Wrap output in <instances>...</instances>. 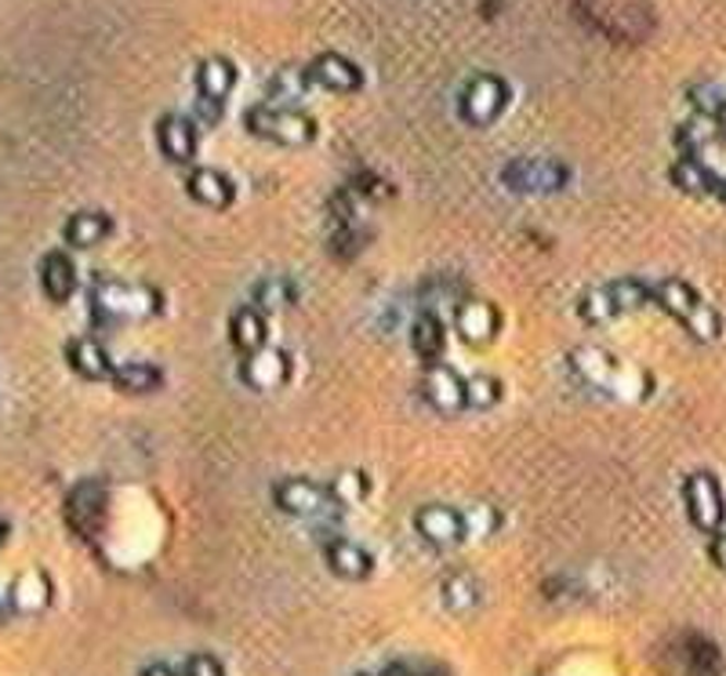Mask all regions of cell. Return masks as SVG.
<instances>
[{
  "instance_id": "28",
  "label": "cell",
  "mask_w": 726,
  "mask_h": 676,
  "mask_svg": "<svg viewBox=\"0 0 726 676\" xmlns=\"http://www.w3.org/2000/svg\"><path fill=\"white\" fill-rule=\"evenodd\" d=\"M294 299H298V291H294L288 277H266V280H258V288H255V306L262 313L288 310L294 306Z\"/></svg>"
},
{
  "instance_id": "19",
  "label": "cell",
  "mask_w": 726,
  "mask_h": 676,
  "mask_svg": "<svg viewBox=\"0 0 726 676\" xmlns=\"http://www.w3.org/2000/svg\"><path fill=\"white\" fill-rule=\"evenodd\" d=\"M186 189H189V197L203 208H230L236 197L233 178L222 175L219 167H192Z\"/></svg>"
},
{
  "instance_id": "14",
  "label": "cell",
  "mask_w": 726,
  "mask_h": 676,
  "mask_svg": "<svg viewBox=\"0 0 726 676\" xmlns=\"http://www.w3.org/2000/svg\"><path fill=\"white\" fill-rule=\"evenodd\" d=\"M422 393H425V400L433 404L436 411H444V415L465 408V378L450 364H444V360H436V364H425Z\"/></svg>"
},
{
  "instance_id": "8",
  "label": "cell",
  "mask_w": 726,
  "mask_h": 676,
  "mask_svg": "<svg viewBox=\"0 0 726 676\" xmlns=\"http://www.w3.org/2000/svg\"><path fill=\"white\" fill-rule=\"evenodd\" d=\"M272 502L280 505L288 516H327L338 510L331 483H316V480H280L272 488Z\"/></svg>"
},
{
  "instance_id": "10",
  "label": "cell",
  "mask_w": 726,
  "mask_h": 676,
  "mask_svg": "<svg viewBox=\"0 0 726 676\" xmlns=\"http://www.w3.org/2000/svg\"><path fill=\"white\" fill-rule=\"evenodd\" d=\"M66 521H70V527L84 543H95L98 527L106 521V488H102L98 480L77 483L70 491V499H66Z\"/></svg>"
},
{
  "instance_id": "33",
  "label": "cell",
  "mask_w": 726,
  "mask_h": 676,
  "mask_svg": "<svg viewBox=\"0 0 726 676\" xmlns=\"http://www.w3.org/2000/svg\"><path fill=\"white\" fill-rule=\"evenodd\" d=\"M709 553H712V560H716V568L726 571V535H716V538H712V549H709Z\"/></svg>"
},
{
  "instance_id": "23",
  "label": "cell",
  "mask_w": 726,
  "mask_h": 676,
  "mask_svg": "<svg viewBox=\"0 0 726 676\" xmlns=\"http://www.w3.org/2000/svg\"><path fill=\"white\" fill-rule=\"evenodd\" d=\"M604 291H607L610 310H614V320H618V317H625V313H640V310L651 306V284H646L643 277H618V280H607Z\"/></svg>"
},
{
  "instance_id": "29",
  "label": "cell",
  "mask_w": 726,
  "mask_h": 676,
  "mask_svg": "<svg viewBox=\"0 0 726 676\" xmlns=\"http://www.w3.org/2000/svg\"><path fill=\"white\" fill-rule=\"evenodd\" d=\"M502 400V382L494 375H469L465 378V408H494Z\"/></svg>"
},
{
  "instance_id": "27",
  "label": "cell",
  "mask_w": 726,
  "mask_h": 676,
  "mask_svg": "<svg viewBox=\"0 0 726 676\" xmlns=\"http://www.w3.org/2000/svg\"><path fill=\"white\" fill-rule=\"evenodd\" d=\"M11 601H15V607H22V611H37V607H44L51 601V582L44 571H26L22 579L11 585Z\"/></svg>"
},
{
  "instance_id": "38",
  "label": "cell",
  "mask_w": 726,
  "mask_h": 676,
  "mask_svg": "<svg viewBox=\"0 0 726 676\" xmlns=\"http://www.w3.org/2000/svg\"><path fill=\"white\" fill-rule=\"evenodd\" d=\"M385 676H407V669H393V673H385Z\"/></svg>"
},
{
  "instance_id": "17",
  "label": "cell",
  "mask_w": 726,
  "mask_h": 676,
  "mask_svg": "<svg viewBox=\"0 0 726 676\" xmlns=\"http://www.w3.org/2000/svg\"><path fill=\"white\" fill-rule=\"evenodd\" d=\"M66 360H70V368L77 371V375L91 378V382L113 378V368H117L113 364V357H109V349L91 335L70 338V342H66Z\"/></svg>"
},
{
  "instance_id": "37",
  "label": "cell",
  "mask_w": 726,
  "mask_h": 676,
  "mask_svg": "<svg viewBox=\"0 0 726 676\" xmlns=\"http://www.w3.org/2000/svg\"><path fill=\"white\" fill-rule=\"evenodd\" d=\"M4 535H8V524H4V521H0V543H4Z\"/></svg>"
},
{
  "instance_id": "2",
  "label": "cell",
  "mask_w": 726,
  "mask_h": 676,
  "mask_svg": "<svg viewBox=\"0 0 726 676\" xmlns=\"http://www.w3.org/2000/svg\"><path fill=\"white\" fill-rule=\"evenodd\" d=\"M571 364L588 386L599 393H610V397H643V393L651 389V378H646L643 371H635L632 364H621L607 349L582 346L571 353Z\"/></svg>"
},
{
  "instance_id": "3",
  "label": "cell",
  "mask_w": 726,
  "mask_h": 676,
  "mask_svg": "<svg viewBox=\"0 0 726 676\" xmlns=\"http://www.w3.org/2000/svg\"><path fill=\"white\" fill-rule=\"evenodd\" d=\"M91 310L102 320H145L164 310V295L153 284H128V280H95Z\"/></svg>"
},
{
  "instance_id": "12",
  "label": "cell",
  "mask_w": 726,
  "mask_h": 676,
  "mask_svg": "<svg viewBox=\"0 0 726 676\" xmlns=\"http://www.w3.org/2000/svg\"><path fill=\"white\" fill-rule=\"evenodd\" d=\"M291 378V357L283 349L262 346L258 353H247L241 364V382L255 393H272Z\"/></svg>"
},
{
  "instance_id": "9",
  "label": "cell",
  "mask_w": 726,
  "mask_h": 676,
  "mask_svg": "<svg viewBox=\"0 0 726 676\" xmlns=\"http://www.w3.org/2000/svg\"><path fill=\"white\" fill-rule=\"evenodd\" d=\"M236 88V66L230 59H222V55H211V59H203L197 66V95H200V113L203 120H219L222 113V103L230 98V92Z\"/></svg>"
},
{
  "instance_id": "34",
  "label": "cell",
  "mask_w": 726,
  "mask_h": 676,
  "mask_svg": "<svg viewBox=\"0 0 726 676\" xmlns=\"http://www.w3.org/2000/svg\"><path fill=\"white\" fill-rule=\"evenodd\" d=\"M139 676H178V673L167 666V662H150V666H145Z\"/></svg>"
},
{
  "instance_id": "35",
  "label": "cell",
  "mask_w": 726,
  "mask_h": 676,
  "mask_svg": "<svg viewBox=\"0 0 726 676\" xmlns=\"http://www.w3.org/2000/svg\"><path fill=\"white\" fill-rule=\"evenodd\" d=\"M716 131L726 135V98H723V106H719V113H716Z\"/></svg>"
},
{
  "instance_id": "31",
  "label": "cell",
  "mask_w": 726,
  "mask_h": 676,
  "mask_svg": "<svg viewBox=\"0 0 726 676\" xmlns=\"http://www.w3.org/2000/svg\"><path fill=\"white\" fill-rule=\"evenodd\" d=\"M367 477L363 473H346V477H338L335 483H331V494H335V502L338 505H349V502H360L363 494H367Z\"/></svg>"
},
{
  "instance_id": "13",
  "label": "cell",
  "mask_w": 726,
  "mask_h": 676,
  "mask_svg": "<svg viewBox=\"0 0 726 676\" xmlns=\"http://www.w3.org/2000/svg\"><path fill=\"white\" fill-rule=\"evenodd\" d=\"M414 532L425 538L429 546H458L465 543V513L450 510V505H422L414 513Z\"/></svg>"
},
{
  "instance_id": "26",
  "label": "cell",
  "mask_w": 726,
  "mask_h": 676,
  "mask_svg": "<svg viewBox=\"0 0 726 676\" xmlns=\"http://www.w3.org/2000/svg\"><path fill=\"white\" fill-rule=\"evenodd\" d=\"M113 386L120 393H131V397H145V393H156L164 386L161 368L153 364H117L113 368Z\"/></svg>"
},
{
  "instance_id": "22",
  "label": "cell",
  "mask_w": 726,
  "mask_h": 676,
  "mask_svg": "<svg viewBox=\"0 0 726 676\" xmlns=\"http://www.w3.org/2000/svg\"><path fill=\"white\" fill-rule=\"evenodd\" d=\"M411 346L414 353L425 360V364H436L440 357H444L447 349V328L444 320H440V313L433 310H422L411 324Z\"/></svg>"
},
{
  "instance_id": "24",
  "label": "cell",
  "mask_w": 726,
  "mask_h": 676,
  "mask_svg": "<svg viewBox=\"0 0 726 676\" xmlns=\"http://www.w3.org/2000/svg\"><path fill=\"white\" fill-rule=\"evenodd\" d=\"M113 222L109 215H102V211H77V215H70V222H66V244L77 247V252H87V247H98L102 241L109 236Z\"/></svg>"
},
{
  "instance_id": "15",
  "label": "cell",
  "mask_w": 726,
  "mask_h": 676,
  "mask_svg": "<svg viewBox=\"0 0 726 676\" xmlns=\"http://www.w3.org/2000/svg\"><path fill=\"white\" fill-rule=\"evenodd\" d=\"M156 145L172 164H192L197 161V124L182 117V113H167L156 124Z\"/></svg>"
},
{
  "instance_id": "11",
  "label": "cell",
  "mask_w": 726,
  "mask_h": 676,
  "mask_svg": "<svg viewBox=\"0 0 726 676\" xmlns=\"http://www.w3.org/2000/svg\"><path fill=\"white\" fill-rule=\"evenodd\" d=\"M454 331H458L461 342L487 346V342H494L497 331H502V313H497L494 302L465 299L454 306Z\"/></svg>"
},
{
  "instance_id": "6",
  "label": "cell",
  "mask_w": 726,
  "mask_h": 676,
  "mask_svg": "<svg viewBox=\"0 0 726 676\" xmlns=\"http://www.w3.org/2000/svg\"><path fill=\"white\" fill-rule=\"evenodd\" d=\"M683 502H687V516L698 532L705 535H719V527L726 524V499L719 480L712 477L709 469L690 473L683 480Z\"/></svg>"
},
{
  "instance_id": "7",
  "label": "cell",
  "mask_w": 726,
  "mask_h": 676,
  "mask_svg": "<svg viewBox=\"0 0 726 676\" xmlns=\"http://www.w3.org/2000/svg\"><path fill=\"white\" fill-rule=\"evenodd\" d=\"M505 106H508V84L497 73L472 77V81L461 88V98H458L461 120L472 124V128H483V124L497 120L505 113Z\"/></svg>"
},
{
  "instance_id": "5",
  "label": "cell",
  "mask_w": 726,
  "mask_h": 676,
  "mask_svg": "<svg viewBox=\"0 0 726 676\" xmlns=\"http://www.w3.org/2000/svg\"><path fill=\"white\" fill-rule=\"evenodd\" d=\"M247 131L258 135V139L266 142H277V145H305L316 139V120L309 113L294 109V106H255L251 113L244 117Z\"/></svg>"
},
{
  "instance_id": "20",
  "label": "cell",
  "mask_w": 726,
  "mask_h": 676,
  "mask_svg": "<svg viewBox=\"0 0 726 676\" xmlns=\"http://www.w3.org/2000/svg\"><path fill=\"white\" fill-rule=\"evenodd\" d=\"M324 560L338 579H349V582H363L374 568L367 549L349 543V538H331V543L324 546Z\"/></svg>"
},
{
  "instance_id": "30",
  "label": "cell",
  "mask_w": 726,
  "mask_h": 676,
  "mask_svg": "<svg viewBox=\"0 0 726 676\" xmlns=\"http://www.w3.org/2000/svg\"><path fill=\"white\" fill-rule=\"evenodd\" d=\"M444 596H447V607L454 611H461V607H472L476 604V582L469 574H450L444 582Z\"/></svg>"
},
{
  "instance_id": "18",
  "label": "cell",
  "mask_w": 726,
  "mask_h": 676,
  "mask_svg": "<svg viewBox=\"0 0 726 676\" xmlns=\"http://www.w3.org/2000/svg\"><path fill=\"white\" fill-rule=\"evenodd\" d=\"M40 288L44 295H48L55 306H62V302L73 299L77 291V266L73 258L66 252H48L40 258Z\"/></svg>"
},
{
  "instance_id": "4",
  "label": "cell",
  "mask_w": 726,
  "mask_h": 676,
  "mask_svg": "<svg viewBox=\"0 0 726 676\" xmlns=\"http://www.w3.org/2000/svg\"><path fill=\"white\" fill-rule=\"evenodd\" d=\"M571 183V167L552 156H516L502 167V186L519 197H549Z\"/></svg>"
},
{
  "instance_id": "16",
  "label": "cell",
  "mask_w": 726,
  "mask_h": 676,
  "mask_svg": "<svg viewBox=\"0 0 726 676\" xmlns=\"http://www.w3.org/2000/svg\"><path fill=\"white\" fill-rule=\"evenodd\" d=\"M305 77H309V84H320V88H327V92H338V95L356 92V88L363 84L360 66L353 59H346V55H335V51H327V55H320V59H313V66L305 70Z\"/></svg>"
},
{
  "instance_id": "32",
  "label": "cell",
  "mask_w": 726,
  "mask_h": 676,
  "mask_svg": "<svg viewBox=\"0 0 726 676\" xmlns=\"http://www.w3.org/2000/svg\"><path fill=\"white\" fill-rule=\"evenodd\" d=\"M186 676H225V669L219 666V658L211 655H192L186 662Z\"/></svg>"
},
{
  "instance_id": "21",
  "label": "cell",
  "mask_w": 726,
  "mask_h": 676,
  "mask_svg": "<svg viewBox=\"0 0 726 676\" xmlns=\"http://www.w3.org/2000/svg\"><path fill=\"white\" fill-rule=\"evenodd\" d=\"M230 342L241 349V353H258L262 346H269V320L258 306H241L230 317Z\"/></svg>"
},
{
  "instance_id": "1",
  "label": "cell",
  "mask_w": 726,
  "mask_h": 676,
  "mask_svg": "<svg viewBox=\"0 0 726 676\" xmlns=\"http://www.w3.org/2000/svg\"><path fill=\"white\" fill-rule=\"evenodd\" d=\"M651 306L665 310L668 317H676L698 342H712V338H719L723 331L719 313L705 306L698 288L679 277H665V280H657V284H651Z\"/></svg>"
},
{
  "instance_id": "25",
  "label": "cell",
  "mask_w": 726,
  "mask_h": 676,
  "mask_svg": "<svg viewBox=\"0 0 726 676\" xmlns=\"http://www.w3.org/2000/svg\"><path fill=\"white\" fill-rule=\"evenodd\" d=\"M672 183L676 189H683L690 197H709V194H716L719 178L701 156H683V161L672 164Z\"/></svg>"
},
{
  "instance_id": "36",
  "label": "cell",
  "mask_w": 726,
  "mask_h": 676,
  "mask_svg": "<svg viewBox=\"0 0 726 676\" xmlns=\"http://www.w3.org/2000/svg\"><path fill=\"white\" fill-rule=\"evenodd\" d=\"M716 194H719V200L726 205V178H719V186H716Z\"/></svg>"
}]
</instances>
